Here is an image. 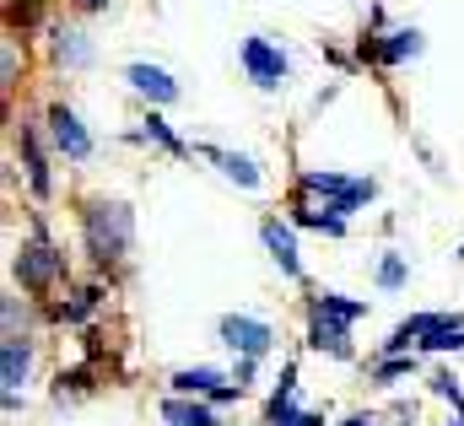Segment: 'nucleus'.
Masks as SVG:
<instances>
[{
	"label": "nucleus",
	"mask_w": 464,
	"mask_h": 426,
	"mask_svg": "<svg viewBox=\"0 0 464 426\" xmlns=\"http://www.w3.org/2000/svg\"><path fill=\"white\" fill-rule=\"evenodd\" d=\"M162 416H168L173 426H217V416H211L206 405H189V400H179V394L162 400Z\"/></svg>",
	"instance_id": "obj_15"
},
{
	"label": "nucleus",
	"mask_w": 464,
	"mask_h": 426,
	"mask_svg": "<svg viewBox=\"0 0 464 426\" xmlns=\"http://www.w3.org/2000/svg\"><path fill=\"white\" fill-rule=\"evenodd\" d=\"M54 54H60L65 65H87V60H92V49H87V38H82L76 27H60V33H54Z\"/></svg>",
	"instance_id": "obj_16"
},
{
	"label": "nucleus",
	"mask_w": 464,
	"mask_h": 426,
	"mask_svg": "<svg viewBox=\"0 0 464 426\" xmlns=\"http://www.w3.org/2000/svg\"><path fill=\"white\" fill-rule=\"evenodd\" d=\"M22 157H27V179H33V189L38 195H49V162H44V151H38V135L22 124Z\"/></svg>",
	"instance_id": "obj_14"
},
{
	"label": "nucleus",
	"mask_w": 464,
	"mask_h": 426,
	"mask_svg": "<svg viewBox=\"0 0 464 426\" xmlns=\"http://www.w3.org/2000/svg\"><path fill=\"white\" fill-rule=\"evenodd\" d=\"M217 162H222V173H227L232 184H243V189H254L259 184V168L248 162V157H237V151H211Z\"/></svg>",
	"instance_id": "obj_17"
},
{
	"label": "nucleus",
	"mask_w": 464,
	"mask_h": 426,
	"mask_svg": "<svg viewBox=\"0 0 464 426\" xmlns=\"http://www.w3.org/2000/svg\"><path fill=\"white\" fill-rule=\"evenodd\" d=\"M411 373V362H400V356H389V362H378V378L389 383V378H405Z\"/></svg>",
	"instance_id": "obj_22"
},
{
	"label": "nucleus",
	"mask_w": 464,
	"mask_h": 426,
	"mask_svg": "<svg viewBox=\"0 0 464 426\" xmlns=\"http://www.w3.org/2000/svg\"><path fill=\"white\" fill-rule=\"evenodd\" d=\"M259 237H265L270 259H276L286 276H303V259H297V237H292V227H286L281 216H265V221H259Z\"/></svg>",
	"instance_id": "obj_6"
},
{
	"label": "nucleus",
	"mask_w": 464,
	"mask_h": 426,
	"mask_svg": "<svg viewBox=\"0 0 464 426\" xmlns=\"http://www.w3.org/2000/svg\"><path fill=\"white\" fill-rule=\"evenodd\" d=\"M11 270H16V281L22 286H33V292H44V286H54L60 281V270H65V254L38 232L33 243H22L16 248V259H11Z\"/></svg>",
	"instance_id": "obj_2"
},
{
	"label": "nucleus",
	"mask_w": 464,
	"mask_h": 426,
	"mask_svg": "<svg viewBox=\"0 0 464 426\" xmlns=\"http://www.w3.org/2000/svg\"><path fill=\"white\" fill-rule=\"evenodd\" d=\"M378 286H389V292L405 286V259H400V254H389V259L378 265Z\"/></svg>",
	"instance_id": "obj_20"
},
{
	"label": "nucleus",
	"mask_w": 464,
	"mask_h": 426,
	"mask_svg": "<svg viewBox=\"0 0 464 426\" xmlns=\"http://www.w3.org/2000/svg\"><path fill=\"white\" fill-rule=\"evenodd\" d=\"M124 76H130V87H135V92H146L151 103H173V98H179V82H173L162 65H146V60H135Z\"/></svg>",
	"instance_id": "obj_8"
},
{
	"label": "nucleus",
	"mask_w": 464,
	"mask_h": 426,
	"mask_svg": "<svg viewBox=\"0 0 464 426\" xmlns=\"http://www.w3.org/2000/svg\"><path fill=\"white\" fill-rule=\"evenodd\" d=\"M82 232H87V254L103 259V265H114V259L130 254V243H135V216H130V206H119V200H87Z\"/></svg>",
	"instance_id": "obj_1"
},
{
	"label": "nucleus",
	"mask_w": 464,
	"mask_h": 426,
	"mask_svg": "<svg viewBox=\"0 0 464 426\" xmlns=\"http://www.w3.org/2000/svg\"><path fill=\"white\" fill-rule=\"evenodd\" d=\"M308 345H314V351H330V356H351L346 329L330 324V319H308Z\"/></svg>",
	"instance_id": "obj_13"
},
{
	"label": "nucleus",
	"mask_w": 464,
	"mask_h": 426,
	"mask_svg": "<svg viewBox=\"0 0 464 426\" xmlns=\"http://www.w3.org/2000/svg\"><path fill=\"white\" fill-rule=\"evenodd\" d=\"M92 308H98V292H92V286H87V292H76V303H71V308H60V319H87V314H92Z\"/></svg>",
	"instance_id": "obj_21"
},
{
	"label": "nucleus",
	"mask_w": 464,
	"mask_h": 426,
	"mask_svg": "<svg viewBox=\"0 0 464 426\" xmlns=\"http://www.w3.org/2000/svg\"><path fill=\"white\" fill-rule=\"evenodd\" d=\"M49 140H54L71 162H87V157H92V135H87V124L76 119V108H65V103L49 108Z\"/></svg>",
	"instance_id": "obj_3"
},
{
	"label": "nucleus",
	"mask_w": 464,
	"mask_h": 426,
	"mask_svg": "<svg viewBox=\"0 0 464 426\" xmlns=\"http://www.w3.org/2000/svg\"><path fill=\"white\" fill-rule=\"evenodd\" d=\"M27 367H33L27 340H5V351H0V383H5V394H16V383L27 378Z\"/></svg>",
	"instance_id": "obj_11"
},
{
	"label": "nucleus",
	"mask_w": 464,
	"mask_h": 426,
	"mask_svg": "<svg viewBox=\"0 0 464 426\" xmlns=\"http://www.w3.org/2000/svg\"><path fill=\"white\" fill-rule=\"evenodd\" d=\"M82 5H103V0H82Z\"/></svg>",
	"instance_id": "obj_25"
},
{
	"label": "nucleus",
	"mask_w": 464,
	"mask_h": 426,
	"mask_svg": "<svg viewBox=\"0 0 464 426\" xmlns=\"http://www.w3.org/2000/svg\"><path fill=\"white\" fill-rule=\"evenodd\" d=\"M346 426H372V421H367V416H351V421Z\"/></svg>",
	"instance_id": "obj_23"
},
{
	"label": "nucleus",
	"mask_w": 464,
	"mask_h": 426,
	"mask_svg": "<svg viewBox=\"0 0 464 426\" xmlns=\"http://www.w3.org/2000/svg\"><path fill=\"white\" fill-rule=\"evenodd\" d=\"M222 340H227L243 362H254V356H265V351H270V340H276V334H270V324H265V319L227 314V319H222Z\"/></svg>",
	"instance_id": "obj_4"
},
{
	"label": "nucleus",
	"mask_w": 464,
	"mask_h": 426,
	"mask_svg": "<svg viewBox=\"0 0 464 426\" xmlns=\"http://www.w3.org/2000/svg\"><path fill=\"white\" fill-rule=\"evenodd\" d=\"M292 400H297V367H286L281 373V389L270 394V426H319L314 411H297Z\"/></svg>",
	"instance_id": "obj_7"
},
{
	"label": "nucleus",
	"mask_w": 464,
	"mask_h": 426,
	"mask_svg": "<svg viewBox=\"0 0 464 426\" xmlns=\"http://www.w3.org/2000/svg\"><path fill=\"white\" fill-rule=\"evenodd\" d=\"M243 65L259 87H281L286 82V54L270 44V38H243Z\"/></svg>",
	"instance_id": "obj_5"
},
{
	"label": "nucleus",
	"mask_w": 464,
	"mask_h": 426,
	"mask_svg": "<svg viewBox=\"0 0 464 426\" xmlns=\"http://www.w3.org/2000/svg\"><path fill=\"white\" fill-rule=\"evenodd\" d=\"M367 314V303H351V297H341V292H319L314 303H308V319H330V324H356Z\"/></svg>",
	"instance_id": "obj_9"
},
{
	"label": "nucleus",
	"mask_w": 464,
	"mask_h": 426,
	"mask_svg": "<svg viewBox=\"0 0 464 426\" xmlns=\"http://www.w3.org/2000/svg\"><path fill=\"white\" fill-rule=\"evenodd\" d=\"M449 426H464V416H454V421H449Z\"/></svg>",
	"instance_id": "obj_24"
},
{
	"label": "nucleus",
	"mask_w": 464,
	"mask_h": 426,
	"mask_svg": "<svg viewBox=\"0 0 464 426\" xmlns=\"http://www.w3.org/2000/svg\"><path fill=\"white\" fill-rule=\"evenodd\" d=\"M146 135H151V140H157V146H168V151H184V140H179V135H173V130H168V119H157V113H151V119H146Z\"/></svg>",
	"instance_id": "obj_19"
},
{
	"label": "nucleus",
	"mask_w": 464,
	"mask_h": 426,
	"mask_svg": "<svg viewBox=\"0 0 464 426\" xmlns=\"http://www.w3.org/2000/svg\"><path fill=\"white\" fill-rule=\"evenodd\" d=\"M372 54H378V65H405V60L421 54V33H416V27H400V33H389L383 44H372Z\"/></svg>",
	"instance_id": "obj_10"
},
{
	"label": "nucleus",
	"mask_w": 464,
	"mask_h": 426,
	"mask_svg": "<svg viewBox=\"0 0 464 426\" xmlns=\"http://www.w3.org/2000/svg\"><path fill=\"white\" fill-rule=\"evenodd\" d=\"M432 394H443L449 405H454V416H464V389L454 373H432Z\"/></svg>",
	"instance_id": "obj_18"
},
{
	"label": "nucleus",
	"mask_w": 464,
	"mask_h": 426,
	"mask_svg": "<svg viewBox=\"0 0 464 426\" xmlns=\"http://www.w3.org/2000/svg\"><path fill=\"white\" fill-rule=\"evenodd\" d=\"M173 389H179V394H211V400H217V394L227 389V378L211 373V367H184V373H173Z\"/></svg>",
	"instance_id": "obj_12"
}]
</instances>
